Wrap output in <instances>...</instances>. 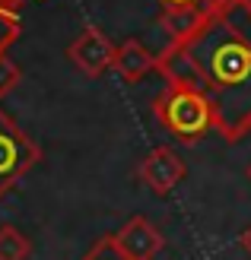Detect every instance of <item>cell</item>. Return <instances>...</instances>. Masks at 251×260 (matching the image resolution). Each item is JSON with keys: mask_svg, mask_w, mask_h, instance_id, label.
<instances>
[{"mask_svg": "<svg viewBox=\"0 0 251 260\" xmlns=\"http://www.w3.org/2000/svg\"><path fill=\"white\" fill-rule=\"evenodd\" d=\"M184 175H188V165H184V159L172 146H156L147 159L137 165V178L153 193H159V197L175 190L184 181Z\"/></svg>", "mask_w": 251, "mask_h": 260, "instance_id": "obj_5", "label": "cell"}, {"mask_svg": "<svg viewBox=\"0 0 251 260\" xmlns=\"http://www.w3.org/2000/svg\"><path fill=\"white\" fill-rule=\"evenodd\" d=\"M162 10H175V7H197V4H207V0H159Z\"/></svg>", "mask_w": 251, "mask_h": 260, "instance_id": "obj_13", "label": "cell"}, {"mask_svg": "<svg viewBox=\"0 0 251 260\" xmlns=\"http://www.w3.org/2000/svg\"><path fill=\"white\" fill-rule=\"evenodd\" d=\"M83 260H130L121 248H118V241H115V232L111 235H102L92 248L83 254Z\"/></svg>", "mask_w": 251, "mask_h": 260, "instance_id": "obj_10", "label": "cell"}, {"mask_svg": "<svg viewBox=\"0 0 251 260\" xmlns=\"http://www.w3.org/2000/svg\"><path fill=\"white\" fill-rule=\"evenodd\" d=\"M111 70L121 76L124 83H140L147 73L156 70V54L140 42V38H124L121 45H115Z\"/></svg>", "mask_w": 251, "mask_h": 260, "instance_id": "obj_7", "label": "cell"}, {"mask_svg": "<svg viewBox=\"0 0 251 260\" xmlns=\"http://www.w3.org/2000/svg\"><path fill=\"white\" fill-rule=\"evenodd\" d=\"M169 86L204 92L216 134L239 143L251 130V0H207V16L184 42L156 54Z\"/></svg>", "mask_w": 251, "mask_h": 260, "instance_id": "obj_1", "label": "cell"}, {"mask_svg": "<svg viewBox=\"0 0 251 260\" xmlns=\"http://www.w3.org/2000/svg\"><path fill=\"white\" fill-rule=\"evenodd\" d=\"M239 244H242V251L251 257V225H248V229L242 232V235H239Z\"/></svg>", "mask_w": 251, "mask_h": 260, "instance_id": "obj_14", "label": "cell"}, {"mask_svg": "<svg viewBox=\"0 0 251 260\" xmlns=\"http://www.w3.org/2000/svg\"><path fill=\"white\" fill-rule=\"evenodd\" d=\"M32 241L16 225H0V260H29Z\"/></svg>", "mask_w": 251, "mask_h": 260, "instance_id": "obj_9", "label": "cell"}, {"mask_svg": "<svg viewBox=\"0 0 251 260\" xmlns=\"http://www.w3.org/2000/svg\"><path fill=\"white\" fill-rule=\"evenodd\" d=\"M115 241L130 260H153L165 248V235L156 229L147 216H134L115 232Z\"/></svg>", "mask_w": 251, "mask_h": 260, "instance_id": "obj_6", "label": "cell"}, {"mask_svg": "<svg viewBox=\"0 0 251 260\" xmlns=\"http://www.w3.org/2000/svg\"><path fill=\"white\" fill-rule=\"evenodd\" d=\"M19 80H22V70H19V63L16 60H10L7 54L0 57V99L4 95H10L13 89L19 86Z\"/></svg>", "mask_w": 251, "mask_h": 260, "instance_id": "obj_12", "label": "cell"}, {"mask_svg": "<svg viewBox=\"0 0 251 260\" xmlns=\"http://www.w3.org/2000/svg\"><path fill=\"white\" fill-rule=\"evenodd\" d=\"M207 16V4H197V7H175V10H162L159 25L165 29L169 42H184L197 25L204 22Z\"/></svg>", "mask_w": 251, "mask_h": 260, "instance_id": "obj_8", "label": "cell"}, {"mask_svg": "<svg viewBox=\"0 0 251 260\" xmlns=\"http://www.w3.org/2000/svg\"><path fill=\"white\" fill-rule=\"evenodd\" d=\"M248 178H251V165H248Z\"/></svg>", "mask_w": 251, "mask_h": 260, "instance_id": "obj_16", "label": "cell"}, {"mask_svg": "<svg viewBox=\"0 0 251 260\" xmlns=\"http://www.w3.org/2000/svg\"><path fill=\"white\" fill-rule=\"evenodd\" d=\"M19 32H22L19 16H16L13 10H4V7H0V57L10 51V45L19 38Z\"/></svg>", "mask_w": 251, "mask_h": 260, "instance_id": "obj_11", "label": "cell"}, {"mask_svg": "<svg viewBox=\"0 0 251 260\" xmlns=\"http://www.w3.org/2000/svg\"><path fill=\"white\" fill-rule=\"evenodd\" d=\"M38 159H42L38 143L7 111H0V197L19 184L38 165Z\"/></svg>", "mask_w": 251, "mask_h": 260, "instance_id": "obj_3", "label": "cell"}, {"mask_svg": "<svg viewBox=\"0 0 251 260\" xmlns=\"http://www.w3.org/2000/svg\"><path fill=\"white\" fill-rule=\"evenodd\" d=\"M153 114L162 124L165 134L175 137L178 143H184V146H194L210 130H216L213 105L207 102L204 92L188 89V86H165L153 99Z\"/></svg>", "mask_w": 251, "mask_h": 260, "instance_id": "obj_2", "label": "cell"}, {"mask_svg": "<svg viewBox=\"0 0 251 260\" xmlns=\"http://www.w3.org/2000/svg\"><path fill=\"white\" fill-rule=\"evenodd\" d=\"M19 4H22V0H0V7H4V10H13V13H16Z\"/></svg>", "mask_w": 251, "mask_h": 260, "instance_id": "obj_15", "label": "cell"}, {"mask_svg": "<svg viewBox=\"0 0 251 260\" xmlns=\"http://www.w3.org/2000/svg\"><path fill=\"white\" fill-rule=\"evenodd\" d=\"M67 60L83 76H92V80H96V76L111 70L115 45H111V38L105 35L99 25H83L80 35H76L70 42V48H67Z\"/></svg>", "mask_w": 251, "mask_h": 260, "instance_id": "obj_4", "label": "cell"}]
</instances>
